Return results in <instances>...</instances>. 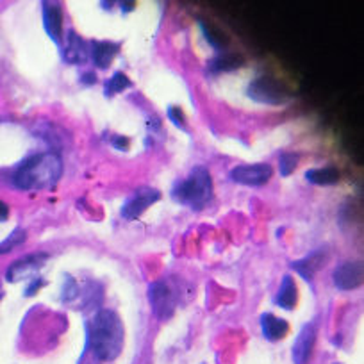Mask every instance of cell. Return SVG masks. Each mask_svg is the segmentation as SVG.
I'll list each match as a JSON object with an SVG mask.
<instances>
[{
  "mask_svg": "<svg viewBox=\"0 0 364 364\" xmlns=\"http://www.w3.org/2000/svg\"><path fill=\"white\" fill-rule=\"evenodd\" d=\"M63 175V161L55 152H41L18 166L13 182L20 189H45L57 184Z\"/></svg>",
  "mask_w": 364,
  "mask_h": 364,
  "instance_id": "cell-1",
  "label": "cell"
},
{
  "mask_svg": "<svg viewBox=\"0 0 364 364\" xmlns=\"http://www.w3.org/2000/svg\"><path fill=\"white\" fill-rule=\"evenodd\" d=\"M89 346L100 360H113L123 346V327L116 313L102 309L89 324Z\"/></svg>",
  "mask_w": 364,
  "mask_h": 364,
  "instance_id": "cell-2",
  "label": "cell"
},
{
  "mask_svg": "<svg viewBox=\"0 0 364 364\" xmlns=\"http://www.w3.org/2000/svg\"><path fill=\"white\" fill-rule=\"evenodd\" d=\"M213 197V180L204 166H195L188 177L173 189V199L182 206L202 209Z\"/></svg>",
  "mask_w": 364,
  "mask_h": 364,
  "instance_id": "cell-3",
  "label": "cell"
},
{
  "mask_svg": "<svg viewBox=\"0 0 364 364\" xmlns=\"http://www.w3.org/2000/svg\"><path fill=\"white\" fill-rule=\"evenodd\" d=\"M148 300L159 320H166L173 314L179 300V289L170 280H158L148 289Z\"/></svg>",
  "mask_w": 364,
  "mask_h": 364,
  "instance_id": "cell-4",
  "label": "cell"
},
{
  "mask_svg": "<svg viewBox=\"0 0 364 364\" xmlns=\"http://www.w3.org/2000/svg\"><path fill=\"white\" fill-rule=\"evenodd\" d=\"M247 93L252 100L259 104H268V106H279L289 99L286 86L273 77H258L250 82Z\"/></svg>",
  "mask_w": 364,
  "mask_h": 364,
  "instance_id": "cell-5",
  "label": "cell"
},
{
  "mask_svg": "<svg viewBox=\"0 0 364 364\" xmlns=\"http://www.w3.org/2000/svg\"><path fill=\"white\" fill-rule=\"evenodd\" d=\"M272 166L266 162H258V165L236 166L231 172V180L245 186H263L272 179Z\"/></svg>",
  "mask_w": 364,
  "mask_h": 364,
  "instance_id": "cell-6",
  "label": "cell"
},
{
  "mask_svg": "<svg viewBox=\"0 0 364 364\" xmlns=\"http://www.w3.org/2000/svg\"><path fill=\"white\" fill-rule=\"evenodd\" d=\"M161 199V193L152 188H140L133 193L129 200L121 207V216L127 220H136L140 218L152 204H155Z\"/></svg>",
  "mask_w": 364,
  "mask_h": 364,
  "instance_id": "cell-7",
  "label": "cell"
},
{
  "mask_svg": "<svg viewBox=\"0 0 364 364\" xmlns=\"http://www.w3.org/2000/svg\"><path fill=\"white\" fill-rule=\"evenodd\" d=\"M334 284L343 291L355 289L363 284V265L357 261L343 263L334 270Z\"/></svg>",
  "mask_w": 364,
  "mask_h": 364,
  "instance_id": "cell-8",
  "label": "cell"
},
{
  "mask_svg": "<svg viewBox=\"0 0 364 364\" xmlns=\"http://www.w3.org/2000/svg\"><path fill=\"white\" fill-rule=\"evenodd\" d=\"M314 343H316V327L313 324L304 325L293 345L294 364H306L309 360L314 348Z\"/></svg>",
  "mask_w": 364,
  "mask_h": 364,
  "instance_id": "cell-9",
  "label": "cell"
},
{
  "mask_svg": "<svg viewBox=\"0 0 364 364\" xmlns=\"http://www.w3.org/2000/svg\"><path fill=\"white\" fill-rule=\"evenodd\" d=\"M43 26L47 34L54 43L61 41L63 34V9L55 2H45L43 4Z\"/></svg>",
  "mask_w": 364,
  "mask_h": 364,
  "instance_id": "cell-10",
  "label": "cell"
},
{
  "mask_svg": "<svg viewBox=\"0 0 364 364\" xmlns=\"http://www.w3.org/2000/svg\"><path fill=\"white\" fill-rule=\"evenodd\" d=\"M45 261H47V255L34 254V255H29V258H23L20 259V261L13 263V266L8 272V280L9 282H16V280L33 277V273L36 272V270H40Z\"/></svg>",
  "mask_w": 364,
  "mask_h": 364,
  "instance_id": "cell-11",
  "label": "cell"
},
{
  "mask_svg": "<svg viewBox=\"0 0 364 364\" xmlns=\"http://www.w3.org/2000/svg\"><path fill=\"white\" fill-rule=\"evenodd\" d=\"M89 59V47L77 33L70 31L65 47V61L70 65H82Z\"/></svg>",
  "mask_w": 364,
  "mask_h": 364,
  "instance_id": "cell-12",
  "label": "cell"
},
{
  "mask_svg": "<svg viewBox=\"0 0 364 364\" xmlns=\"http://www.w3.org/2000/svg\"><path fill=\"white\" fill-rule=\"evenodd\" d=\"M118 47L116 43H111V41H92L89 43V57H92L93 65L99 68H109V65L113 63V59L116 57Z\"/></svg>",
  "mask_w": 364,
  "mask_h": 364,
  "instance_id": "cell-13",
  "label": "cell"
},
{
  "mask_svg": "<svg viewBox=\"0 0 364 364\" xmlns=\"http://www.w3.org/2000/svg\"><path fill=\"white\" fill-rule=\"evenodd\" d=\"M325 263H327V252L314 250L313 254H309L307 258L300 259V261H294L291 266H293V270H297V272L300 273L304 279L309 280L311 282L314 272H318V270H320Z\"/></svg>",
  "mask_w": 364,
  "mask_h": 364,
  "instance_id": "cell-14",
  "label": "cell"
},
{
  "mask_svg": "<svg viewBox=\"0 0 364 364\" xmlns=\"http://www.w3.org/2000/svg\"><path fill=\"white\" fill-rule=\"evenodd\" d=\"M259 321H261L263 334H265V338L268 339V341H279V339H282L284 336L287 334V331H289L287 321H284L282 318L279 316H273V314L270 313L263 314Z\"/></svg>",
  "mask_w": 364,
  "mask_h": 364,
  "instance_id": "cell-15",
  "label": "cell"
},
{
  "mask_svg": "<svg viewBox=\"0 0 364 364\" xmlns=\"http://www.w3.org/2000/svg\"><path fill=\"white\" fill-rule=\"evenodd\" d=\"M298 300V289L297 284H294L293 277L286 275L282 279V284H280V289L275 297V304L282 309H293L297 306Z\"/></svg>",
  "mask_w": 364,
  "mask_h": 364,
  "instance_id": "cell-16",
  "label": "cell"
},
{
  "mask_svg": "<svg viewBox=\"0 0 364 364\" xmlns=\"http://www.w3.org/2000/svg\"><path fill=\"white\" fill-rule=\"evenodd\" d=\"M306 179L318 186H331L339 180V172L334 166H325V168H313L306 173Z\"/></svg>",
  "mask_w": 364,
  "mask_h": 364,
  "instance_id": "cell-17",
  "label": "cell"
},
{
  "mask_svg": "<svg viewBox=\"0 0 364 364\" xmlns=\"http://www.w3.org/2000/svg\"><path fill=\"white\" fill-rule=\"evenodd\" d=\"M245 63L243 57L239 54H234V52H225V54H220L218 57H214L213 61L209 63V70L211 72H228V70H236L241 65Z\"/></svg>",
  "mask_w": 364,
  "mask_h": 364,
  "instance_id": "cell-18",
  "label": "cell"
},
{
  "mask_svg": "<svg viewBox=\"0 0 364 364\" xmlns=\"http://www.w3.org/2000/svg\"><path fill=\"white\" fill-rule=\"evenodd\" d=\"M200 27H202L206 40L209 41V43L216 48V50H224V48L228 47V38L225 36L220 29L209 26V23L204 22V20H200Z\"/></svg>",
  "mask_w": 364,
  "mask_h": 364,
  "instance_id": "cell-19",
  "label": "cell"
},
{
  "mask_svg": "<svg viewBox=\"0 0 364 364\" xmlns=\"http://www.w3.org/2000/svg\"><path fill=\"white\" fill-rule=\"evenodd\" d=\"M133 86V82H131V79L127 77L123 72H116V74H113V77L107 79L106 82V95L107 96H113L116 95V93H121L123 89L131 88Z\"/></svg>",
  "mask_w": 364,
  "mask_h": 364,
  "instance_id": "cell-20",
  "label": "cell"
},
{
  "mask_svg": "<svg viewBox=\"0 0 364 364\" xmlns=\"http://www.w3.org/2000/svg\"><path fill=\"white\" fill-rule=\"evenodd\" d=\"M23 241H26V231H23V228H16V231H13L11 234L8 236V239H6L4 243H0V254H8L13 248L22 245Z\"/></svg>",
  "mask_w": 364,
  "mask_h": 364,
  "instance_id": "cell-21",
  "label": "cell"
},
{
  "mask_svg": "<svg viewBox=\"0 0 364 364\" xmlns=\"http://www.w3.org/2000/svg\"><path fill=\"white\" fill-rule=\"evenodd\" d=\"M298 159H300V155L294 154V152H286V154L280 155V161H279L280 175L287 177L289 173H293L298 165Z\"/></svg>",
  "mask_w": 364,
  "mask_h": 364,
  "instance_id": "cell-22",
  "label": "cell"
},
{
  "mask_svg": "<svg viewBox=\"0 0 364 364\" xmlns=\"http://www.w3.org/2000/svg\"><path fill=\"white\" fill-rule=\"evenodd\" d=\"M168 118L173 121V123H175L177 127H179V129H186V127H184L186 118H184V113L180 111V107H175V106L170 107V109H168Z\"/></svg>",
  "mask_w": 364,
  "mask_h": 364,
  "instance_id": "cell-23",
  "label": "cell"
},
{
  "mask_svg": "<svg viewBox=\"0 0 364 364\" xmlns=\"http://www.w3.org/2000/svg\"><path fill=\"white\" fill-rule=\"evenodd\" d=\"M63 300H70V298H74L75 294H77V286H75L74 280L68 277L67 279V284H65V289H63Z\"/></svg>",
  "mask_w": 364,
  "mask_h": 364,
  "instance_id": "cell-24",
  "label": "cell"
},
{
  "mask_svg": "<svg viewBox=\"0 0 364 364\" xmlns=\"http://www.w3.org/2000/svg\"><path fill=\"white\" fill-rule=\"evenodd\" d=\"M111 145H113L114 148H118V150H127V148H129V140L123 136H113Z\"/></svg>",
  "mask_w": 364,
  "mask_h": 364,
  "instance_id": "cell-25",
  "label": "cell"
},
{
  "mask_svg": "<svg viewBox=\"0 0 364 364\" xmlns=\"http://www.w3.org/2000/svg\"><path fill=\"white\" fill-rule=\"evenodd\" d=\"M8 214H9L8 206H6V204L2 202V200H0V220H4V218H8Z\"/></svg>",
  "mask_w": 364,
  "mask_h": 364,
  "instance_id": "cell-26",
  "label": "cell"
},
{
  "mask_svg": "<svg viewBox=\"0 0 364 364\" xmlns=\"http://www.w3.org/2000/svg\"><path fill=\"white\" fill-rule=\"evenodd\" d=\"M95 74H82V82H86V84H95Z\"/></svg>",
  "mask_w": 364,
  "mask_h": 364,
  "instance_id": "cell-27",
  "label": "cell"
},
{
  "mask_svg": "<svg viewBox=\"0 0 364 364\" xmlns=\"http://www.w3.org/2000/svg\"><path fill=\"white\" fill-rule=\"evenodd\" d=\"M34 280H36V282L31 284V287H29V289H27V294H34L38 291V287H40L41 284H43L40 279H34Z\"/></svg>",
  "mask_w": 364,
  "mask_h": 364,
  "instance_id": "cell-28",
  "label": "cell"
}]
</instances>
